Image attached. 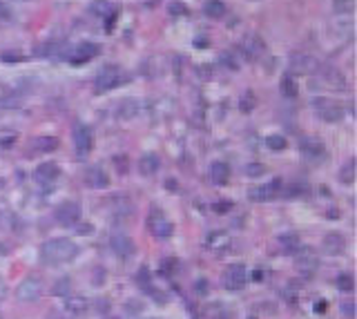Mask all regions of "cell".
Wrapping results in <instances>:
<instances>
[{"mask_svg":"<svg viewBox=\"0 0 357 319\" xmlns=\"http://www.w3.org/2000/svg\"><path fill=\"white\" fill-rule=\"evenodd\" d=\"M243 54L248 56V58H259L261 54H266V43H263L259 36L250 34V36H245V41H243Z\"/></svg>","mask_w":357,"mask_h":319,"instance_id":"cell-14","label":"cell"},{"mask_svg":"<svg viewBox=\"0 0 357 319\" xmlns=\"http://www.w3.org/2000/svg\"><path fill=\"white\" fill-rule=\"evenodd\" d=\"M279 87H281V94H284V96H290V99H293V96H297V83H295V78L288 76V74L281 78V85Z\"/></svg>","mask_w":357,"mask_h":319,"instance_id":"cell-27","label":"cell"},{"mask_svg":"<svg viewBox=\"0 0 357 319\" xmlns=\"http://www.w3.org/2000/svg\"><path fill=\"white\" fill-rule=\"evenodd\" d=\"M203 11H205L208 18H221V16L226 14V5H223L221 0H208L205 7H203Z\"/></svg>","mask_w":357,"mask_h":319,"instance_id":"cell-21","label":"cell"},{"mask_svg":"<svg viewBox=\"0 0 357 319\" xmlns=\"http://www.w3.org/2000/svg\"><path fill=\"white\" fill-rule=\"evenodd\" d=\"M138 281H141V286H143V288H145V283L150 281V272H147L145 268H143L141 272H138Z\"/></svg>","mask_w":357,"mask_h":319,"instance_id":"cell-44","label":"cell"},{"mask_svg":"<svg viewBox=\"0 0 357 319\" xmlns=\"http://www.w3.org/2000/svg\"><path fill=\"white\" fill-rule=\"evenodd\" d=\"M315 105H319V116L324 118V121H330V123H335V121H342V116H344V109H342V105H337V103H328V101H315Z\"/></svg>","mask_w":357,"mask_h":319,"instance_id":"cell-12","label":"cell"},{"mask_svg":"<svg viewBox=\"0 0 357 319\" xmlns=\"http://www.w3.org/2000/svg\"><path fill=\"white\" fill-rule=\"evenodd\" d=\"M196 290H201V292L208 290V288H205V281H196Z\"/></svg>","mask_w":357,"mask_h":319,"instance_id":"cell-48","label":"cell"},{"mask_svg":"<svg viewBox=\"0 0 357 319\" xmlns=\"http://www.w3.org/2000/svg\"><path fill=\"white\" fill-rule=\"evenodd\" d=\"M141 172L143 174H154L156 170H159V159H156V154H145V157L141 159Z\"/></svg>","mask_w":357,"mask_h":319,"instance_id":"cell-25","label":"cell"},{"mask_svg":"<svg viewBox=\"0 0 357 319\" xmlns=\"http://www.w3.org/2000/svg\"><path fill=\"white\" fill-rule=\"evenodd\" d=\"M279 185H281V179H275L272 183H268V185H254V188L248 190L250 201H257V203L270 201V199H275V194H277V190H279Z\"/></svg>","mask_w":357,"mask_h":319,"instance_id":"cell-9","label":"cell"},{"mask_svg":"<svg viewBox=\"0 0 357 319\" xmlns=\"http://www.w3.org/2000/svg\"><path fill=\"white\" fill-rule=\"evenodd\" d=\"M116 18H119V11H112L110 16H105V32H112L114 29V25H116Z\"/></svg>","mask_w":357,"mask_h":319,"instance_id":"cell-37","label":"cell"},{"mask_svg":"<svg viewBox=\"0 0 357 319\" xmlns=\"http://www.w3.org/2000/svg\"><path fill=\"white\" fill-rule=\"evenodd\" d=\"M342 313L346 315V317H353V315H355V301H344V304H342Z\"/></svg>","mask_w":357,"mask_h":319,"instance_id":"cell-40","label":"cell"},{"mask_svg":"<svg viewBox=\"0 0 357 319\" xmlns=\"http://www.w3.org/2000/svg\"><path fill=\"white\" fill-rule=\"evenodd\" d=\"M317 264H319V257H317L310 248H301V250L295 255V266L301 270H312V268H317Z\"/></svg>","mask_w":357,"mask_h":319,"instance_id":"cell-15","label":"cell"},{"mask_svg":"<svg viewBox=\"0 0 357 319\" xmlns=\"http://www.w3.org/2000/svg\"><path fill=\"white\" fill-rule=\"evenodd\" d=\"M301 152L306 154L308 159H319L321 154H324V145H321L317 139H306L301 143Z\"/></svg>","mask_w":357,"mask_h":319,"instance_id":"cell-19","label":"cell"},{"mask_svg":"<svg viewBox=\"0 0 357 319\" xmlns=\"http://www.w3.org/2000/svg\"><path fill=\"white\" fill-rule=\"evenodd\" d=\"M80 219V206L74 201H67L56 208V221L60 225H74Z\"/></svg>","mask_w":357,"mask_h":319,"instance_id":"cell-8","label":"cell"},{"mask_svg":"<svg viewBox=\"0 0 357 319\" xmlns=\"http://www.w3.org/2000/svg\"><path fill=\"white\" fill-rule=\"evenodd\" d=\"M67 283H69V279H60V281L54 286V295H65V292H67Z\"/></svg>","mask_w":357,"mask_h":319,"instance_id":"cell-39","label":"cell"},{"mask_svg":"<svg viewBox=\"0 0 357 319\" xmlns=\"http://www.w3.org/2000/svg\"><path fill=\"white\" fill-rule=\"evenodd\" d=\"M326 310H328V301H326V299H319V301H315V313H317V315L326 313Z\"/></svg>","mask_w":357,"mask_h":319,"instance_id":"cell-41","label":"cell"},{"mask_svg":"<svg viewBox=\"0 0 357 319\" xmlns=\"http://www.w3.org/2000/svg\"><path fill=\"white\" fill-rule=\"evenodd\" d=\"M34 148L38 152H54L58 148V139H54V136H38L34 141Z\"/></svg>","mask_w":357,"mask_h":319,"instance_id":"cell-24","label":"cell"},{"mask_svg":"<svg viewBox=\"0 0 357 319\" xmlns=\"http://www.w3.org/2000/svg\"><path fill=\"white\" fill-rule=\"evenodd\" d=\"M13 141H16V136H7V139H2V141H0V148H4V150H7V148H11V145H13Z\"/></svg>","mask_w":357,"mask_h":319,"instance_id":"cell-45","label":"cell"},{"mask_svg":"<svg viewBox=\"0 0 357 319\" xmlns=\"http://www.w3.org/2000/svg\"><path fill=\"white\" fill-rule=\"evenodd\" d=\"M110 319H116V317H110Z\"/></svg>","mask_w":357,"mask_h":319,"instance_id":"cell-50","label":"cell"},{"mask_svg":"<svg viewBox=\"0 0 357 319\" xmlns=\"http://www.w3.org/2000/svg\"><path fill=\"white\" fill-rule=\"evenodd\" d=\"M2 185H4V181H2V179H0V188H2Z\"/></svg>","mask_w":357,"mask_h":319,"instance_id":"cell-49","label":"cell"},{"mask_svg":"<svg viewBox=\"0 0 357 319\" xmlns=\"http://www.w3.org/2000/svg\"><path fill=\"white\" fill-rule=\"evenodd\" d=\"M110 246H112V250H114V255L120 257V259H129V257L134 255V241L127 234H114V237L110 239Z\"/></svg>","mask_w":357,"mask_h":319,"instance_id":"cell-10","label":"cell"},{"mask_svg":"<svg viewBox=\"0 0 357 319\" xmlns=\"http://www.w3.org/2000/svg\"><path fill=\"white\" fill-rule=\"evenodd\" d=\"M210 176H212V181L217 185H226L228 179H230V165L223 163V161L212 163V167H210Z\"/></svg>","mask_w":357,"mask_h":319,"instance_id":"cell-16","label":"cell"},{"mask_svg":"<svg viewBox=\"0 0 357 319\" xmlns=\"http://www.w3.org/2000/svg\"><path fill=\"white\" fill-rule=\"evenodd\" d=\"M87 183L92 185V188H98V190H103V188H107L110 185V176L105 174V170L103 167H92V170L87 172Z\"/></svg>","mask_w":357,"mask_h":319,"instance_id":"cell-18","label":"cell"},{"mask_svg":"<svg viewBox=\"0 0 357 319\" xmlns=\"http://www.w3.org/2000/svg\"><path fill=\"white\" fill-rule=\"evenodd\" d=\"M337 288L339 290H344V292H351L353 288H355V279H353L351 274H346V272L339 274L337 277Z\"/></svg>","mask_w":357,"mask_h":319,"instance_id":"cell-30","label":"cell"},{"mask_svg":"<svg viewBox=\"0 0 357 319\" xmlns=\"http://www.w3.org/2000/svg\"><path fill=\"white\" fill-rule=\"evenodd\" d=\"M168 11H170L172 16H187V7L181 5V2H170Z\"/></svg>","mask_w":357,"mask_h":319,"instance_id":"cell-34","label":"cell"},{"mask_svg":"<svg viewBox=\"0 0 357 319\" xmlns=\"http://www.w3.org/2000/svg\"><path fill=\"white\" fill-rule=\"evenodd\" d=\"M290 69L295 74H317L319 69V60L312 58L310 54H295L290 58Z\"/></svg>","mask_w":357,"mask_h":319,"instance_id":"cell-7","label":"cell"},{"mask_svg":"<svg viewBox=\"0 0 357 319\" xmlns=\"http://www.w3.org/2000/svg\"><path fill=\"white\" fill-rule=\"evenodd\" d=\"M89 11L94 16H98V18H105V16H110L114 11V7L110 5V0H94L92 5H89Z\"/></svg>","mask_w":357,"mask_h":319,"instance_id":"cell-22","label":"cell"},{"mask_svg":"<svg viewBox=\"0 0 357 319\" xmlns=\"http://www.w3.org/2000/svg\"><path fill=\"white\" fill-rule=\"evenodd\" d=\"M0 20H4V23H9V20H11V9L4 5L2 0H0Z\"/></svg>","mask_w":357,"mask_h":319,"instance_id":"cell-38","label":"cell"},{"mask_svg":"<svg viewBox=\"0 0 357 319\" xmlns=\"http://www.w3.org/2000/svg\"><path fill=\"white\" fill-rule=\"evenodd\" d=\"M96 54H98V45H94V43H80L76 54L71 56V63H85V60L94 58Z\"/></svg>","mask_w":357,"mask_h":319,"instance_id":"cell-17","label":"cell"},{"mask_svg":"<svg viewBox=\"0 0 357 319\" xmlns=\"http://www.w3.org/2000/svg\"><path fill=\"white\" fill-rule=\"evenodd\" d=\"M78 230H80V234H89V232H92L94 228H92V225H87V223H85V225H80Z\"/></svg>","mask_w":357,"mask_h":319,"instance_id":"cell-46","label":"cell"},{"mask_svg":"<svg viewBox=\"0 0 357 319\" xmlns=\"http://www.w3.org/2000/svg\"><path fill=\"white\" fill-rule=\"evenodd\" d=\"M212 210L217 212V214H226V212H230V210H232V203H228V201H219V203H214V206H212Z\"/></svg>","mask_w":357,"mask_h":319,"instance_id":"cell-36","label":"cell"},{"mask_svg":"<svg viewBox=\"0 0 357 319\" xmlns=\"http://www.w3.org/2000/svg\"><path fill=\"white\" fill-rule=\"evenodd\" d=\"M65 308H67V313H71V315H83V313H87L89 304L85 297H71V299H67Z\"/></svg>","mask_w":357,"mask_h":319,"instance_id":"cell-20","label":"cell"},{"mask_svg":"<svg viewBox=\"0 0 357 319\" xmlns=\"http://www.w3.org/2000/svg\"><path fill=\"white\" fill-rule=\"evenodd\" d=\"M248 319H254V317H248Z\"/></svg>","mask_w":357,"mask_h":319,"instance_id":"cell-51","label":"cell"},{"mask_svg":"<svg viewBox=\"0 0 357 319\" xmlns=\"http://www.w3.org/2000/svg\"><path fill=\"white\" fill-rule=\"evenodd\" d=\"M177 264H178L177 259H165L163 264H161V268H165V272H172V270H174V266H177Z\"/></svg>","mask_w":357,"mask_h":319,"instance_id":"cell-42","label":"cell"},{"mask_svg":"<svg viewBox=\"0 0 357 319\" xmlns=\"http://www.w3.org/2000/svg\"><path fill=\"white\" fill-rule=\"evenodd\" d=\"M147 225H150V232L154 234V237H159V239H165V237H170V234L174 232V225L170 223V219L163 214V212H156V210L150 214Z\"/></svg>","mask_w":357,"mask_h":319,"instance_id":"cell-4","label":"cell"},{"mask_svg":"<svg viewBox=\"0 0 357 319\" xmlns=\"http://www.w3.org/2000/svg\"><path fill=\"white\" fill-rule=\"evenodd\" d=\"M58 174H60V170H58V165L56 163H40L38 167H36V172H34V176H36V181L38 183H52V181H56L58 179Z\"/></svg>","mask_w":357,"mask_h":319,"instance_id":"cell-13","label":"cell"},{"mask_svg":"<svg viewBox=\"0 0 357 319\" xmlns=\"http://www.w3.org/2000/svg\"><path fill=\"white\" fill-rule=\"evenodd\" d=\"M0 58H2V60H9V63H13V60H20L22 56H20V54H13V52H7V54H2Z\"/></svg>","mask_w":357,"mask_h":319,"instance_id":"cell-43","label":"cell"},{"mask_svg":"<svg viewBox=\"0 0 357 319\" xmlns=\"http://www.w3.org/2000/svg\"><path fill=\"white\" fill-rule=\"evenodd\" d=\"M119 83H120V72L114 67V65H112V67L105 65L96 76V92L103 94V92H107V90H114Z\"/></svg>","mask_w":357,"mask_h":319,"instance_id":"cell-3","label":"cell"},{"mask_svg":"<svg viewBox=\"0 0 357 319\" xmlns=\"http://www.w3.org/2000/svg\"><path fill=\"white\" fill-rule=\"evenodd\" d=\"M228 246H230V239H228L223 232H212L208 237V248H212L214 252H217L219 248H228Z\"/></svg>","mask_w":357,"mask_h":319,"instance_id":"cell-26","label":"cell"},{"mask_svg":"<svg viewBox=\"0 0 357 319\" xmlns=\"http://www.w3.org/2000/svg\"><path fill=\"white\" fill-rule=\"evenodd\" d=\"M339 179H342V183H353V181L357 179V163H355V159H351L346 165H342V170H339Z\"/></svg>","mask_w":357,"mask_h":319,"instance_id":"cell-23","label":"cell"},{"mask_svg":"<svg viewBox=\"0 0 357 319\" xmlns=\"http://www.w3.org/2000/svg\"><path fill=\"white\" fill-rule=\"evenodd\" d=\"M221 63L226 65L228 69H232V72H237V69H239V63H237V58H232L230 52H223V54H221Z\"/></svg>","mask_w":357,"mask_h":319,"instance_id":"cell-32","label":"cell"},{"mask_svg":"<svg viewBox=\"0 0 357 319\" xmlns=\"http://www.w3.org/2000/svg\"><path fill=\"white\" fill-rule=\"evenodd\" d=\"M279 241L284 243L286 248H290V252L297 248V243H299V239H297V234H281L279 237Z\"/></svg>","mask_w":357,"mask_h":319,"instance_id":"cell-33","label":"cell"},{"mask_svg":"<svg viewBox=\"0 0 357 319\" xmlns=\"http://www.w3.org/2000/svg\"><path fill=\"white\" fill-rule=\"evenodd\" d=\"M71 139H74V150H76L78 157H85L94 145V134L85 123H76L74 132H71Z\"/></svg>","mask_w":357,"mask_h":319,"instance_id":"cell-2","label":"cell"},{"mask_svg":"<svg viewBox=\"0 0 357 319\" xmlns=\"http://www.w3.org/2000/svg\"><path fill=\"white\" fill-rule=\"evenodd\" d=\"M266 145L270 150H277V152H279V150H284L286 145H288V141H286L281 134H272V136H268L266 139Z\"/></svg>","mask_w":357,"mask_h":319,"instance_id":"cell-29","label":"cell"},{"mask_svg":"<svg viewBox=\"0 0 357 319\" xmlns=\"http://www.w3.org/2000/svg\"><path fill=\"white\" fill-rule=\"evenodd\" d=\"M263 172H266V167L259 165V163H250V165L245 167V174L248 176H261Z\"/></svg>","mask_w":357,"mask_h":319,"instance_id":"cell-35","label":"cell"},{"mask_svg":"<svg viewBox=\"0 0 357 319\" xmlns=\"http://www.w3.org/2000/svg\"><path fill=\"white\" fill-rule=\"evenodd\" d=\"M18 299L20 301H34L40 297V279L34 277V274H29V277H25L20 281V286H18L16 290Z\"/></svg>","mask_w":357,"mask_h":319,"instance_id":"cell-6","label":"cell"},{"mask_svg":"<svg viewBox=\"0 0 357 319\" xmlns=\"http://www.w3.org/2000/svg\"><path fill=\"white\" fill-rule=\"evenodd\" d=\"M18 103H20V96L18 94L4 96V99H0V109H11V107H16Z\"/></svg>","mask_w":357,"mask_h":319,"instance_id":"cell-31","label":"cell"},{"mask_svg":"<svg viewBox=\"0 0 357 319\" xmlns=\"http://www.w3.org/2000/svg\"><path fill=\"white\" fill-rule=\"evenodd\" d=\"M76 255H78V248H76L69 239H49V241H45L43 248H40L43 261L45 264H52V266L71 261Z\"/></svg>","mask_w":357,"mask_h":319,"instance_id":"cell-1","label":"cell"},{"mask_svg":"<svg viewBox=\"0 0 357 319\" xmlns=\"http://www.w3.org/2000/svg\"><path fill=\"white\" fill-rule=\"evenodd\" d=\"M254 103H257V99H254V94L252 92H243L241 94V101H239V107H241V112H252L254 109Z\"/></svg>","mask_w":357,"mask_h":319,"instance_id":"cell-28","label":"cell"},{"mask_svg":"<svg viewBox=\"0 0 357 319\" xmlns=\"http://www.w3.org/2000/svg\"><path fill=\"white\" fill-rule=\"evenodd\" d=\"M205 45H208L205 38H194V47H205Z\"/></svg>","mask_w":357,"mask_h":319,"instance_id":"cell-47","label":"cell"},{"mask_svg":"<svg viewBox=\"0 0 357 319\" xmlns=\"http://www.w3.org/2000/svg\"><path fill=\"white\" fill-rule=\"evenodd\" d=\"M344 248H346V241H344L342 234L337 232H328L324 239H321V250L326 252V255L335 257V255H342Z\"/></svg>","mask_w":357,"mask_h":319,"instance_id":"cell-11","label":"cell"},{"mask_svg":"<svg viewBox=\"0 0 357 319\" xmlns=\"http://www.w3.org/2000/svg\"><path fill=\"white\" fill-rule=\"evenodd\" d=\"M223 286L228 290H241L245 286V266L235 264L223 272Z\"/></svg>","mask_w":357,"mask_h":319,"instance_id":"cell-5","label":"cell"}]
</instances>
